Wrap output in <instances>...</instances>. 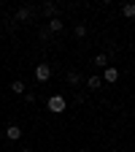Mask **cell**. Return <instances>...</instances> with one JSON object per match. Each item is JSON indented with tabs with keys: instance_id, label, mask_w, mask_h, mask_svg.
<instances>
[{
	"instance_id": "1",
	"label": "cell",
	"mask_w": 135,
	"mask_h": 152,
	"mask_svg": "<svg viewBox=\"0 0 135 152\" xmlns=\"http://www.w3.org/2000/svg\"><path fill=\"white\" fill-rule=\"evenodd\" d=\"M46 109H49L51 114H62V111L68 109V101L62 98V95H51V98L46 101Z\"/></svg>"
},
{
	"instance_id": "2",
	"label": "cell",
	"mask_w": 135,
	"mask_h": 152,
	"mask_svg": "<svg viewBox=\"0 0 135 152\" xmlns=\"http://www.w3.org/2000/svg\"><path fill=\"white\" fill-rule=\"evenodd\" d=\"M51 79V65L49 63H41V65H35V82H49Z\"/></svg>"
},
{
	"instance_id": "3",
	"label": "cell",
	"mask_w": 135,
	"mask_h": 152,
	"mask_svg": "<svg viewBox=\"0 0 135 152\" xmlns=\"http://www.w3.org/2000/svg\"><path fill=\"white\" fill-rule=\"evenodd\" d=\"M100 79H103L105 84H113V82H119V68H116V65H105Z\"/></svg>"
},
{
	"instance_id": "4",
	"label": "cell",
	"mask_w": 135,
	"mask_h": 152,
	"mask_svg": "<svg viewBox=\"0 0 135 152\" xmlns=\"http://www.w3.org/2000/svg\"><path fill=\"white\" fill-rule=\"evenodd\" d=\"M46 30H49V33H62V30H65V22H62L60 16H54V19H49Z\"/></svg>"
},
{
	"instance_id": "5",
	"label": "cell",
	"mask_w": 135,
	"mask_h": 152,
	"mask_svg": "<svg viewBox=\"0 0 135 152\" xmlns=\"http://www.w3.org/2000/svg\"><path fill=\"white\" fill-rule=\"evenodd\" d=\"M6 139L8 141H19V139H22V128H19V125H8L6 128Z\"/></svg>"
},
{
	"instance_id": "6",
	"label": "cell",
	"mask_w": 135,
	"mask_h": 152,
	"mask_svg": "<svg viewBox=\"0 0 135 152\" xmlns=\"http://www.w3.org/2000/svg\"><path fill=\"white\" fill-rule=\"evenodd\" d=\"M32 14H35V8H32V6L19 8V11H16V22H27V19H32Z\"/></svg>"
},
{
	"instance_id": "7",
	"label": "cell",
	"mask_w": 135,
	"mask_h": 152,
	"mask_svg": "<svg viewBox=\"0 0 135 152\" xmlns=\"http://www.w3.org/2000/svg\"><path fill=\"white\" fill-rule=\"evenodd\" d=\"M87 87H89L92 92H97V90L103 87V79H100V76H89V79H87Z\"/></svg>"
},
{
	"instance_id": "8",
	"label": "cell",
	"mask_w": 135,
	"mask_h": 152,
	"mask_svg": "<svg viewBox=\"0 0 135 152\" xmlns=\"http://www.w3.org/2000/svg\"><path fill=\"white\" fill-rule=\"evenodd\" d=\"M41 11H43L49 19H54V16H57V3H43V8H41Z\"/></svg>"
},
{
	"instance_id": "9",
	"label": "cell",
	"mask_w": 135,
	"mask_h": 152,
	"mask_svg": "<svg viewBox=\"0 0 135 152\" xmlns=\"http://www.w3.org/2000/svg\"><path fill=\"white\" fill-rule=\"evenodd\" d=\"M122 16L132 19V16H135V3H124V6H122Z\"/></svg>"
},
{
	"instance_id": "10",
	"label": "cell",
	"mask_w": 135,
	"mask_h": 152,
	"mask_svg": "<svg viewBox=\"0 0 135 152\" xmlns=\"http://www.w3.org/2000/svg\"><path fill=\"white\" fill-rule=\"evenodd\" d=\"M11 92H14V95H25V82H19V79L11 82Z\"/></svg>"
},
{
	"instance_id": "11",
	"label": "cell",
	"mask_w": 135,
	"mask_h": 152,
	"mask_svg": "<svg viewBox=\"0 0 135 152\" xmlns=\"http://www.w3.org/2000/svg\"><path fill=\"white\" fill-rule=\"evenodd\" d=\"M65 79H68V84H79V82H81V76H79V71H68Z\"/></svg>"
},
{
	"instance_id": "12",
	"label": "cell",
	"mask_w": 135,
	"mask_h": 152,
	"mask_svg": "<svg viewBox=\"0 0 135 152\" xmlns=\"http://www.w3.org/2000/svg\"><path fill=\"white\" fill-rule=\"evenodd\" d=\"M92 63L97 65V68H105V65H108V57H105V54H95V60H92Z\"/></svg>"
},
{
	"instance_id": "13",
	"label": "cell",
	"mask_w": 135,
	"mask_h": 152,
	"mask_svg": "<svg viewBox=\"0 0 135 152\" xmlns=\"http://www.w3.org/2000/svg\"><path fill=\"white\" fill-rule=\"evenodd\" d=\"M73 33H76V38H84V35H87V25H84V22H79V25L73 27Z\"/></svg>"
},
{
	"instance_id": "14",
	"label": "cell",
	"mask_w": 135,
	"mask_h": 152,
	"mask_svg": "<svg viewBox=\"0 0 135 152\" xmlns=\"http://www.w3.org/2000/svg\"><path fill=\"white\" fill-rule=\"evenodd\" d=\"M38 38H41L43 44H49V38H51V33H49L46 27H41V30H38Z\"/></svg>"
},
{
	"instance_id": "15",
	"label": "cell",
	"mask_w": 135,
	"mask_h": 152,
	"mask_svg": "<svg viewBox=\"0 0 135 152\" xmlns=\"http://www.w3.org/2000/svg\"><path fill=\"white\" fill-rule=\"evenodd\" d=\"M25 101L27 103H35V92H25Z\"/></svg>"
},
{
	"instance_id": "16",
	"label": "cell",
	"mask_w": 135,
	"mask_h": 152,
	"mask_svg": "<svg viewBox=\"0 0 135 152\" xmlns=\"http://www.w3.org/2000/svg\"><path fill=\"white\" fill-rule=\"evenodd\" d=\"M19 152H32V149H30V147H25V149H19Z\"/></svg>"
},
{
	"instance_id": "17",
	"label": "cell",
	"mask_w": 135,
	"mask_h": 152,
	"mask_svg": "<svg viewBox=\"0 0 135 152\" xmlns=\"http://www.w3.org/2000/svg\"><path fill=\"white\" fill-rule=\"evenodd\" d=\"M0 139H3V136H0Z\"/></svg>"
}]
</instances>
